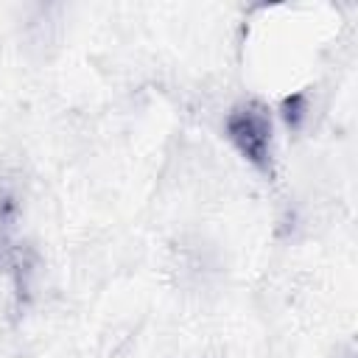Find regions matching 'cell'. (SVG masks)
Wrapping results in <instances>:
<instances>
[{"label":"cell","mask_w":358,"mask_h":358,"mask_svg":"<svg viewBox=\"0 0 358 358\" xmlns=\"http://www.w3.org/2000/svg\"><path fill=\"white\" fill-rule=\"evenodd\" d=\"M224 137L229 145L260 173H271L274 165V120L266 103L241 101L224 117Z\"/></svg>","instance_id":"1"}]
</instances>
